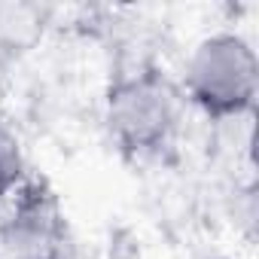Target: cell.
<instances>
[{
  "mask_svg": "<svg viewBox=\"0 0 259 259\" xmlns=\"http://www.w3.org/2000/svg\"><path fill=\"white\" fill-rule=\"evenodd\" d=\"M259 85V61L253 46L238 34H213L201 40L186 67L189 98L213 119L241 116L253 107Z\"/></svg>",
  "mask_w": 259,
  "mask_h": 259,
  "instance_id": "cell-1",
  "label": "cell"
},
{
  "mask_svg": "<svg viewBox=\"0 0 259 259\" xmlns=\"http://www.w3.org/2000/svg\"><path fill=\"white\" fill-rule=\"evenodd\" d=\"M107 125L125 153H156L177 128V92L153 70L122 79L107 98Z\"/></svg>",
  "mask_w": 259,
  "mask_h": 259,
  "instance_id": "cell-2",
  "label": "cell"
},
{
  "mask_svg": "<svg viewBox=\"0 0 259 259\" xmlns=\"http://www.w3.org/2000/svg\"><path fill=\"white\" fill-rule=\"evenodd\" d=\"M25 174V156L19 138L10 132V125L0 119V201H4Z\"/></svg>",
  "mask_w": 259,
  "mask_h": 259,
  "instance_id": "cell-3",
  "label": "cell"
},
{
  "mask_svg": "<svg viewBox=\"0 0 259 259\" xmlns=\"http://www.w3.org/2000/svg\"><path fill=\"white\" fill-rule=\"evenodd\" d=\"M10 259H52V256H10Z\"/></svg>",
  "mask_w": 259,
  "mask_h": 259,
  "instance_id": "cell-4",
  "label": "cell"
}]
</instances>
